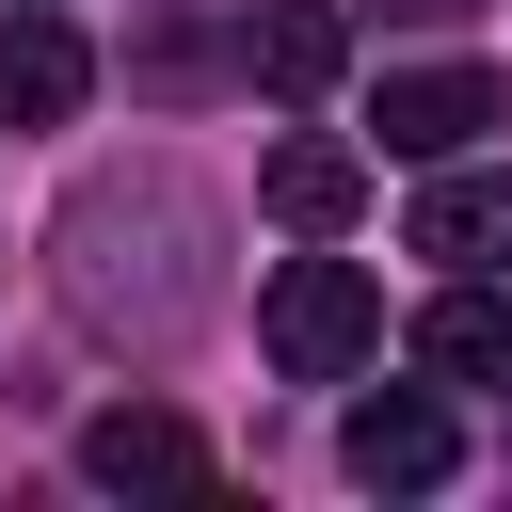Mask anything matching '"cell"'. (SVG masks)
Wrapping results in <instances>:
<instances>
[{
	"mask_svg": "<svg viewBox=\"0 0 512 512\" xmlns=\"http://www.w3.org/2000/svg\"><path fill=\"white\" fill-rule=\"evenodd\" d=\"M96 96V48L64 32V0H0V128H64Z\"/></svg>",
	"mask_w": 512,
	"mask_h": 512,
	"instance_id": "cell-4",
	"label": "cell"
},
{
	"mask_svg": "<svg viewBox=\"0 0 512 512\" xmlns=\"http://www.w3.org/2000/svg\"><path fill=\"white\" fill-rule=\"evenodd\" d=\"M368 128H384V160H464V144L496 128V80H480V64H400V80L368 96Z\"/></svg>",
	"mask_w": 512,
	"mask_h": 512,
	"instance_id": "cell-5",
	"label": "cell"
},
{
	"mask_svg": "<svg viewBox=\"0 0 512 512\" xmlns=\"http://www.w3.org/2000/svg\"><path fill=\"white\" fill-rule=\"evenodd\" d=\"M336 64H352V16H336V0H256V16H240V80H272V96H320Z\"/></svg>",
	"mask_w": 512,
	"mask_h": 512,
	"instance_id": "cell-7",
	"label": "cell"
},
{
	"mask_svg": "<svg viewBox=\"0 0 512 512\" xmlns=\"http://www.w3.org/2000/svg\"><path fill=\"white\" fill-rule=\"evenodd\" d=\"M256 336H272L288 384H352V368L384 352V288H368L352 256H288V272L256 288Z\"/></svg>",
	"mask_w": 512,
	"mask_h": 512,
	"instance_id": "cell-2",
	"label": "cell"
},
{
	"mask_svg": "<svg viewBox=\"0 0 512 512\" xmlns=\"http://www.w3.org/2000/svg\"><path fill=\"white\" fill-rule=\"evenodd\" d=\"M416 368H432V384H512V304H496V288L464 272V288H448V304L416 320Z\"/></svg>",
	"mask_w": 512,
	"mask_h": 512,
	"instance_id": "cell-10",
	"label": "cell"
},
{
	"mask_svg": "<svg viewBox=\"0 0 512 512\" xmlns=\"http://www.w3.org/2000/svg\"><path fill=\"white\" fill-rule=\"evenodd\" d=\"M416 256H448V272H512V176H448V160H432V192H416Z\"/></svg>",
	"mask_w": 512,
	"mask_h": 512,
	"instance_id": "cell-9",
	"label": "cell"
},
{
	"mask_svg": "<svg viewBox=\"0 0 512 512\" xmlns=\"http://www.w3.org/2000/svg\"><path fill=\"white\" fill-rule=\"evenodd\" d=\"M336 448H352V480H368V496H432V480L464 464V416H448V400H416V384H384V400H352V432H336Z\"/></svg>",
	"mask_w": 512,
	"mask_h": 512,
	"instance_id": "cell-3",
	"label": "cell"
},
{
	"mask_svg": "<svg viewBox=\"0 0 512 512\" xmlns=\"http://www.w3.org/2000/svg\"><path fill=\"white\" fill-rule=\"evenodd\" d=\"M48 272H64V304H80L112 352H176V336H208V304H224V208H208L176 160H112V176L64 192Z\"/></svg>",
	"mask_w": 512,
	"mask_h": 512,
	"instance_id": "cell-1",
	"label": "cell"
},
{
	"mask_svg": "<svg viewBox=\"0 0 512 512\" xmlns=\"http://www.w3.org/2000/svg\"><path fill=\"white\" fill-rule=\"evenodd\" d=\"M80 480H96V496H192V480H208V432L160 416V400H112V416L80 432Z\"/></svg>",
	"mask_w": 512,
	"mask_h": 512,
	"instance_id": "cell-6",
	"label": "cell"
},
{
	"mask_svg": "<svg viewBox=\"0 0 512 512\" xmlns=\"http://www.w3.org/2000/svg\"><path fill=\"white\" fill-rule=\"evenodd\" d=\"M256 192H272V224H288V240H336V224L368 208V160H352L336 128H304V144H272V176H256Z\"/></svg>",
	"mask_w": 512,
	"mask_h": 512,
	"instance_id": "cell-8",
	"label": "cell"
}]
</instances>
